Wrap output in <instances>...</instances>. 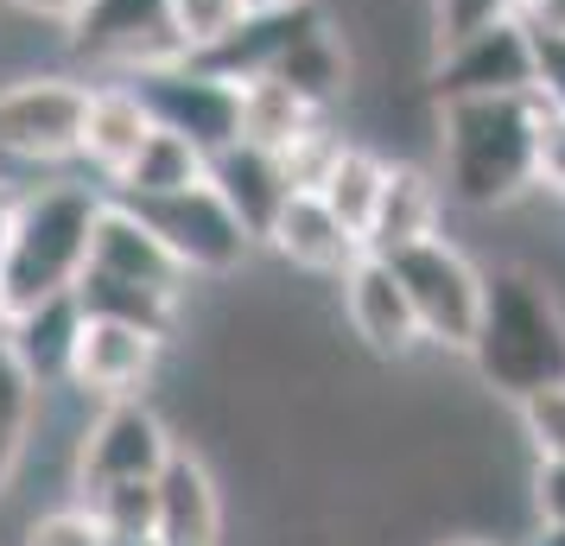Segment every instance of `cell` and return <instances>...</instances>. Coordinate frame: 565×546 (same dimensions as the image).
<instances>
[{
  "instance_id": "1",
  "label": "cell",
  "mask_w": 565,
  "mask_h": 546,
  "mask_svg": "<svg viewBox=\"0 0 565 546\" xmlns=\"http://www.w3.org/2000/svg\"><path fill=\"white\" fill-rule=\"evenodd\" d=\"M540 96H463L438 103V184L458 210H509L534 191Z\"/></svg>"
},
{
  "instance_id": "2",
  "label": "cell",
  "mask_w": 565,
  "mask_h": 546,
  "mask_svg": "<svg viewBox=\"0 0 565 546\" xmlns=\"http://www.w3.org/2000/svg\"><path fill=\"white\" fill-rule=\"evenodd\" d=\"M463 363L495 400H527L534 388L565 382V299L540 267H495L483 324Z\"/></svg>"
},
{
  "instance_id": "3",
  "label": "cell",
  "mask_w": 565,
  "mask_h": 546,
  "mask_svg": "<svg viewBox=\"0 0 565 546\" xmlns=\"http://www.w3.org/2000/svg\"><path fill=\"white\" fill-rule=\"evenodd\" d=\"M103 197L108 191H89V184H45V191L20 197L13 242L0 255V280H7L13 312L77 292L83 267H89V235H96Z\"/></svg>"
},
{
  "instance_id": "4",
  "label": "cell",
  "mask_w": 565,
  "mask_h": 546,
  "mask_svg": "<svg viewBox=\"0 0 565 546\" xmlns=\"http://www.w3.org/2000/svg\"><path fill=\"white\" fill-rule=\"evenodd\" d=\"M382 260H394V274H401V287H407L426 350L470 356L477 324H483V299H489V274L483 267L463 255L451 235H426V242H413V248L382 255Z\"/></svg>"
},
{
  "instance_id": "5",
  "label": "cell",
  "mask_w": 565,
  "mask_h": 546,
  "mask_svg": "<svg viewBox=\"0 0 565 546\" xmlns=\"http://www.w3.org/2000/svg\"><path fill=\"white\" fill-rule=\"evenodd\" d=\"M172 426L159 419L153 400H108V407H89L77 432V451H71V490L77 502H89L108 483H147L166 470L172 458Z\"/></svg>"
},
{
  "instance_id": "6",
  "label": "cell",
  "mask_w": 565,
  "mask_h": 546,
  "mask_svg": "<svg viewBox=\"0 0 565 546\" xmlns=\"http://www.w3.org/2000/svg\"><path fill=\"white\" fill-rule=\"evenodd\" d=\"M128 210H140L153 223V235L179 255V267L191 280H230V274H242V260L260 248L255 235L242 229V216L223 204V191L210 184V172L198 184L172 191V197H147V204H128Z\"/></svg>"
},
{
  "instance_id": "7",
  "label": "cell",
  "mask_w": 565,
  "mask_h": 546,
  "mask_svg": "<svg viewBox=\"0 0 565 546\" xmlns=\"http://www.w3.org/2000/svg\"><path fill=\"white\" fill-rule=\"evenodd\" d=\"M89 83L71 71H26L0 83V153L26 165H64L77 159Z\"/></svg>"
},
{
  "instance_id": "8",
  "label": "cell",
  "mask_w": 565,
  "mask_h": 546,
  "mask_svg": "<svg viewBox=\"0 0 565 546\" xmlns=\"http://www.w3.org/2000/svg\"><path fill=\"white\" fill-rule=\"evenodd\" d=\"M128 83L147 96L159 128L184 133L204 159L242 140V83L216 77V71L191 64V57H172V64H153V71H134Z\"/></svg>"
},
{
  "instance_id": "9",
  "label": "cell",
  "mask_w": 565,
  "mask_h": 546,
  "mask_svg": "<svg viewBox=\"0 0 565 546\" xmlns=\"http://www.w3.org/2000/svg\"><path fill=\"white\" fill-rule=\"evenodd\" d=\"M71 57L89 64V71H153V64H172L179 45H172V20H166V0H83L77 20H71Z\"/></svg>"
},
{
  "instance_id": "10",
  "label": "cell",
  "mask_w": 565,
  "mask_h": 546,
  "mask_svg": "<svg viewBox=\"0 0 565 546\" xmlns=\"http://www.w3.org/2000/svg\"><path fill=\"white\" fill-rule=\"evenodd\" d=\"M166 343L172 338H153V331L121 324V318H83L64 388L83 394L89 407H108V400H147V388L159 382V363H166Z\"/></svg>"
},
{
  "instance_id": "11",
  "label": "cell",
  "mask_w": 565,
  "mask_h": 546,
  "mask_svg": "<svg viewBox=\"0 0 565 546\" xmlns=\"http://www.w3.org/2000/svg\"><path fill=\"white\" fill-rule=\"evenodd\" d=\"M426 89H433V103L534 89V39H527L521 20H495V26L470 32V39H458V45H445V52H433Z\"/></svg>"
},
{
  "instance_id": "12",
  "label": "cell",
  "mask_w": 565,
  "mask_h": 546,
  "mask_svg": "<svg viewBox=\"0 0 565 546\" xmlns=\"http://www.w3.org/2000/svg\"><path fill=\"white\" fill-rule=\"evenodd\" d=\"M337 299H343V324L350 338L375 356V363H407L426 350L419 338V318H413V299L394 274V260L382 255H362L343 280H337Z\"/></svg>"
},
{
  "instance_id": "13",
  "label": "cell",
  "mask_w": 565,
  "mask_h": 546,
  "mask_svg": "<svg viewBox=\"0 0 565 546\" xmlns=\"http://www.w3.org/2000/svg\"><path fill=\"white\" fill-rule=\"evenodd\" d=\"M230 508H223V483L210 470L204 451L172 445L166 470L153 477V540L159 546H223Z\"/></svg>"
},
{
  "instance_id": "14",
  "label": "cell",
  "mask_w": 565,
  "mask_h": 546,
  "mask_svg": "<svg viewBox=\"0 0 565 546\" xmlns=\"http://www.w3.org/2000/svg\"><path fill=\"white\" fill-rule=\"evenodd\" d=\"M83 274H103V280H121V287H147L166 292V299H184V274L179 255L153 235V223L140 210L103 197V216H96V235H89V267Z\"/></svg>"
},
{
  "instance_id": "15",
  "label": "cell",
  "mask_w": 565,
  "mask_h": 546,
  "mask_svg": "<svg viewBox=\"0 0 565 546\" xmlns=\"http://www.w3.org/2000/svg\"><path fill=\"white\" fill-rule=\"evenodd\" d=\"M260 248H274L292 274H306V280H331V287L356 267L362 255H369V248H362V235L350 229V223H343L318 191H306V184L280 204V216H274V229H267Z\"/></svg>"
},
{
  "instance_id": "16",
  "label": "cell",
  "mask_w": 565,
  "mask_h": 546,
  "mask_svg": "<svg viewBox=\"0 0 565 546\" xmlns=\"http://www.w3.org/2000/svg\"><path fill=\"white\" fill-rule=\"evenodd\" d=\"M445 184H438L433 165H413V159H387V179H382V197H375V216H369V235L362 248L369 255H401L426 235H445L438 216H445Z\"/></svg>"
},
{
  "instance_id": "17",
  "label": "cell",
  "mask_w": 565,
  "mask_h": 546,
  "mask_svg": "<svg viewBox=\"0 0 565 546\" xmlns=\"http://www.w3.org/2000/svg\"><path fill=\"white\" fill-rule=\"evenodd\" d=\"M311 26H324V13H318V0H286V7H255L242 26L216 45L210 57H191V64H204L216 77L230 83H255V77H274V64H280Z\"/></svg>"
},
{
  "instance_id": "18",
  "label": "cell",
  "mask_w": 565,
  "mask_h": 546,
  "mask_svg": "<svg viewBox=\"0 0 565 546\" xmlns=\"http://www.w3.org/2000/svg\"><path fill=\"white\" fill-rule=\"evenodd\" d=\"M153 108H147V96L134 89L128 77L121 83H89V108H83V140H77V159L103 179H121L128 172V159L147 147V133H153Z\"/></svg>"
},
{
  "instance_id": "19",
  "label": "cell",
  "mask_w": 565,
  "mask_h": 546,
  "mask_svg": "<svg viewBox=\"0 0 565 546\" xmlns=\"http://www.w3.org/2000/svg\"><path fill=\"white\" fill-rule=\"evenodd\" d=\"M210 184L223 191V204L242 216V229L255 235V242H267L280 204L299 191L292 172H286V159L274 147H255V140H235L223 153H210Z\"/></svg>"
},
{
  "instance_id": "20",
  "label": "cell",
  "mask_w": 565,
  "mask_h": 546,
  "mask_svg": "<svg viewBox=\"0 0 565 546\" xmlns=\"http://www.w3.org/2000/svg\"><path fill=\"white\" fill-rule=\"evenodd\" d=\"M77 331H83V306H77V292H64V299H45V306L13 312V324H7V350L20 356V368H26L39 388H64Z\"/></svg>"
},
{
  "instance_id": "21",
  "label": "cell",
  "mask_w": 565,
  "mask_h": 546,
  "mask_svg": "<svg viewBox=\"0 0 565 546\" xmlns=\"http://www.w3.org/2000/svg\"><path fill=\"white\" fill-rule=\"evenodd\" d=\"M210 172V159L172 128H153L147 133V147L128 159V172L121 179H108V197H121V204H147V197H172L184 184H198Z\"/></svg>"
},
{
  "instance_id": "22",
  "label": "cell",
  "mask_w": 565,
  "mask_h": 546,
  "mask_svg": "<svg viewBox=\"0 0 565 546\" xmlns=\"http://www.w3.org/2000/svg\"><path fill=\"white\" fill-rule=\"evenodd\" d=\"M318 121H324V108H311L292 83H280V77L242 83V140L286 153V147H292L299 133H311Z\"/></svg>"
},
{
  "instance_id": "23",
  "label": "cell",
  "mask_w": 565,
  "mask_h": 546,
  "mask_svg": "<svg viewBox=\"0 0 565 546\" xmlns=\"http://www.w3.org/2000/svg\"><path fill=\"white\" fill-rule=\"evenodd\" d=\"M274 77L292 83L311 108H337L350 96V52H343V39L331 26H311L292 52L274 64Z\"/></svg>"
},
{
  "instance_id": "24",
  "label": "cell",
  "mask_w": 565,
  "mask_h": 546,
  "mask_svg": "<svg viewBox=\"0 0 565 546\" xmlns=\"http://www.w3.org/2000/svg\"><path fill=\"white\" fill-rule=\"evenodd\" d=\"M39 394L45 388L20 368V356L7 350V338H0V495L13 490V477H20V464H26V451H32V432H39Z\"/></svg>"
},
{
  "instance_id": "25",
  "label": "cell",
  "mask_w": 565,
  "mask_h": 546,
  "mask_svg": "<svg viewBox=\"0 0 565 546\" xmlns=\"http://www.w3.org/2000/svg\"><path fill=\"white\" fill-rule=\"evenodd\" d=\"M382 179H387V159L362 140H343L331 159V172L318 179V197L350 223L356 235H369V216H375V197H382Z\"/></svg>"
},
{
  "instance_id": "26",
  "label": "cell",
  "mask_w": 565,
  "mask_h": 546,
  "mask_svg": "<svg viewBox=\"0 0 565 546\" xmlns=\"http://www.w3.org/2000/svg\"><path fill=\"white\" fill-rule=\"evenodd\" d=\"M248 13H255V0H166L179 57H210Z\"/></svg>"
},
{
  "instance_id": "27",
  "label": "cell",
  "mask_w": 565,
  "mask_h": 546,
  "mask_svg": "<svg viewBox=\"0 0 565 546\" xmlns=\"http://www.w3.org/2000/svg\"><path fill=\"white\" fill-rule=\"evenodd\" d=\"M89 515L108 527V540H128V534H153V477L147 483H108L89 495Z\"/></svg>"
},
{
  "instance_id": "28",
  "label": "cell",
  "mask_w": 565,
  "mask_h": 546,
  "mask_svg": "<svg viewBox=\"0 0 565 546\" xmlns=\"http://www.w3.org/2000/svg\"><path fill=\"white\" fill-rule=\"evenodd\" d=\"M514 419H521V439L534 458H565V382L514 400Z\"/></svg>"
},
{
  "instance_id": "29",
  "label": "cell",
  "mask_w": 565,
  "mask_h": 546,
  "mask_svg": "<svg viewBox=\"0 0 565 546\" xmlns=\"http://www.w3.org/2000/svg\"><path fill=\"white\" fill-rule=\"evenodd\" d=\"M514 7L521 0H426V13H433V52L495 26V20H514Z\"/></svg>"
},
{
  "instance_id": "30",
  "label": "cell",
  "mask_w": 565,
  "mask_h": 546,
  "mask_svg": "<svg viewBox=\"0 0 565 546\" xmlns=\"http://www.w3.org/2000/svg\"><path fill=\"white\" fill-rule=\"evenodd\" d=\"M20 546H108V527L89 515V502H64V508L32 515Z\"/></svg>"
},
{
  "instance_id": "31",
  "label": "cell",
  "mask_w": 565,
  "mask_h": 546,
  "mask_svg": "<svg viewBox=\"0 0 565 546\" xmlns=\"http://www.w3.org/2000/svg\"><path fill=\"white\" fill-rule=\"evenodd\" d=\"M534 184L565 197V108L540 103V147H534Z\"/></svg>"
},
{
  "instance_id": "32",
  "label": "cell",
  "mask_w": 565,
  "mask_h": 546,
  "mask_svg": "<svg viewBox=\"0 0 565 546\" xmlns=\"http://www.w3.org/2000/svg\"><path fill=\"white\" fill-rule=\"evenodd\" d=\"M527 508H534L540 527H565V458H534Z\"/></svg>"
},
{
  "instance_id": "33",
  "label": "cell",
  "mask_w": 565,
  "mask_h": 546,
  "mask_svg": "<svg viewBox=\"0 0 565 546\" xmlns=\"http://www.w3.org/2000/svg\"><path fill=\"white\" fill-rule=\"evenodd\" d=\"M534 39V96L546 108H565V39L559 32H527Z\"/></svg>"
},
{
  "instance_id": "34",
  "label": "cell",
  "mask_w": 565,
  "mask_h": 546,
  "mask_svg": "<svg viewBox=\"0 0 565 546\" xmlns=\"http://www.w3.org/2000/svg\"><path fill=\"white\" fill-rule=\"evenodd\" d=\"M0 7H7V13H20V20H52V26H71L83 0H0Z\"/></svg>"
},
{
  "instance_id": "35",
  "label": "cell",
  "mask_w": 565,
  "mask_h": 546,
  "mask_svg": "<svg viewBox=\"0 0 565 546\" xmlns=\"http://www.w3.org/2000/svg\"><path fill=\"white\" fill-rule=\"evenodd\" d=\"M514 20H521L527 32H559L565 39V0H521Z\"/></svg>"
},
{
  "instance_id": "36",
  "label": "cell",
  "mask_w": 565,
  "mask_h": 546,
  "mask_svg": "<svg viewBox=\"0 0 565 546\" xmlns=\"http://www.w3.org/2000/svg\"><path fill=\"white\" fill-rule=\"evenodd\" d=\"M13 216H20V197L7 191V179H0V255H7V242H13Z\"/></svg>"
},
{
  "instance_id": "37",
  "label": "cell",
  "mask_w": 565,
  "mask_h": 546,
  "mask_svg": "<svg viewBox=\"0 0 565 546\" xmlns=\"http://www.w3.org/2000/svg\"><path fill=\"white\" fill-rule=\"evenodd\" d=\"M521 546H565V527H540L534 540H521Z\"/></svg>"
},
{
  "instance_id": "38",
  "label": "cell",
  "mask_w": 565,
  "mask_h": 546,
  "mask_svg": "<svg viewBox=\"0 0 565 546\" xmlns=\"http://www.w3.org/2000/svg\"><path fill=\"white\" fill-rule=\"evenodd\" d=\"M7 324H13V299H7V280H0V338H7Z\"/></svg>"
},
{
  "instance_id": "39",
  "label": "cell",
  "mask_w": 565,
  "mask_h": 546,
  "mask_svg": "<svg viewBox=\"0 0 565 546\" xmlns=\"http://www.w3.org/2000/svg\"><path fill=\"white\" fill-rule=\"evenodd\" d=\"M108 546H159L153 534H128V540H108Z\"/></svg>"
},
{
  "instance_id": "40",
  "label": "cell",
  "mask_w": 565,
  "mask_h": 546,
  "mask_svg": "<svg viewBox=\"0 0 565 546\" xmlns=\"http://www.w3.org/2000/svg\"><path fill=\"white\" fill-rule=\"evenodd\" d=\"M438 546H502V540H470V534H458V540H438Z\"/></svg>"
},
{
  "instance_id": "41",
  "label": "cell",
  "mask_w": 565,
  "mask_h": 546,
  "mask_svg": "<svg viewBox=\"0 0 565 546\" xmlns=\"http://www.w3.org/2000/svg\"><path fill=\"white\" fill-rule=\"evenodd\" d=\"M255 7H286V0H255Z\"/></svg>"
}]
</instances>
